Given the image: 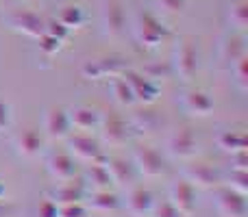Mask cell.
<instances>
[{
	"instance_id": "ac0fdd59",
	"label": "cell",
	"mask_w": 248,
	"mask_h": 217,
	"mask_svg": "<svg viewBox=\"0 0 248 217\" xmlns=\"http://www.w3.org/2000/svg\"><path fill=\"white\" fill-rule=\"evenodd\" d=\"M42 145H44V139L35 128H24L16 137V150L24 159H35L39 154V150H42Z\"/></svg>"
},
{
	"instance_id": "ba28073f",
	"label": "cell",
	"mask_w": 248,
	"mask_h": 217,
	"mask_svg": "<svg viewBox=\"0 0 248 217\" xmlns=\"http://www.w3.org/2000/svg\"><path fill=\"white\" fill-rule=\"evenodd\" d=\"M98 130H100V137H103L105 144L122 145L128 137V124L124 122V117H120L118 113H105V115H100Z\"/></svg>"
},
{
	"instance_id": "d6986e66",
	"label": "cell",
	"mask_w": 248,
	"mask_h": 217,
	"mask_svg": "<svg viewBox=\"0 0 248 217\" xmlns=\"http://www.w3.org/2000/svg\"><path fill=\"white\" fill-rule=\"evenodd\" d=\"M153 204H155V198L146 187H133L126 196V209L135 217L148 215L150 209H153Z\"/></svg>"
},
{
	"instance_id": "836d02e7",
	"label": "cell",
	"mask_w": 248,
	"mask_h": 217,
	"mask_svg": "<svg viewBox=\"0 0 248 217\" xmlns=\"http://www.w3.org/2000/svg\"><path fill=\"white\" fill-rule=\"evenodd\" d=\"M155 4L166 13H181L187 4V0H155Z\"/></svg>"
},
{
	"instance_id": "cb8c5ba5",
	"label": "cell",
	"mask_w": 248,
	"mask_h": 217,
	"mask_svg": "<svg viewBox=\"0 0 248 217\" xmlns=\"http://www.w3.org/2000/svg\"><path fill=\"white\" fill-rule=\"evenodd\" d=\"M216 144H218L220 150H224V152H244L248 141H246V135L242 130H222L218 135V139H216Z\"/></svg>"
},
{
	"instance_id": "484cf974",
	"label": "cell",
	"mask_w": 248,
	"mask_h": 217,
	"mask_svg": "<svg viewBox=\"0 0 248 217\" xmlns=\"http://www.w3.org/2000/svg\"><path fill=\"white\" fill-rule=\"evenodd\" d=\"M227 20H229V24H231L235 30L244 33L246 26H248V4L244 2V0H235V2L229 4Z\"/></svg>"
},
{
	"instance_id": "f546056e",
	"label": "cell",
	"mask_w": 248,
	"mask_h": 217,
	"mask_svg": "<svg viewBox=\"0 0 248 217\" xmlns=\"http://www.w3.org/2000/svg\"><path fill=\"white\" fill-rule=\"evenodd\" d=\"M233 74H235V83L240 87V91H248V57L244 55L242 59H237L231 65Z\"/></svg>"
},
{
	"instance_id": "60d3db41",
	"label": "cell",
	"mask_w": 248,
	"mask_h": 217,
	"mask_svg": "<svg viewBox=\"0 0 248 217\" xmlns=\"http://www.w3.org/2000/svg\"><path fill=\"white\" fill-rule=\"evenodd\" d=\"M0 22H2V17H0Z\"/></svg>"
},
{
	"instance_id": "44dd1931",
	"label": "cell",
	"mask_w": 248,
	"mask_h": 217,
	"mask_svg": "<svg viewBox=\"0 0 248 217\" xmlns=\"http://www.w3.org/2000/svg\"><path fill=\"white\" fill-rule=\"evenodd\" d=\"M105 167H107L109 176H111L113 185H124V183H131L133 174H135V165L131 161L122 157H109L105 159Z\"/></svg>"
},
{
	"instance_id": "4dcf8cb0",
	"label": "cell",
	"mask_w": 248,
	"mask_h": 217,
	"mask_svg": "<svg viewBox=\"0 0 248 217\" xmlns=\"http://www.w3.org/2000/svg\"><path fill=\"white\" fill-rule=\"evenodd\" d=\"M37 39H39V50H42L46 57H52L55 52H59V48H61V39L52 37V35H48V33L39 35Z\"/></svg>"
},
{
	"instance_id": "7c38bea8",
	"label": "cell",
	"mask_w": 248,
	"mask_h": 217,
	"mask_svg": "<svg viewBox=\"0 0 248 217\" xmlns=\"http://www.w3.org/2000/svg\"><path fill=\"white\" fill-rule=\"evenodd\" d=\"M216 206H218V213L222 217H246L248 215V202L244 193H237L233 189H222L218 191V200H216Z\"/></svg>"
},
{
	"instance_id": "d6a6232c",
	"label": "cell",
	"mask_w": 248,
	"mask_h": 217,
	"mask_svg": "<svg viewBox=\"0 0 248 217\" xmlns=\"http://www.w3.org/2000/svg\"><path fill=\"white\" fill-rule=\"evenodd\" d=\"M87 211L81 202H72V204H61L59 206V217H85Z\"/></svg>"
},
{
	"instance_id": "d590c367",
	"label": "cell",
	"mask_w": 248,
	"mask_h": 217,
	"mask_svg": "<svg viewBox=\"0 0 248 217\" xmlns=\"http://www.w3.org/2000/svg\"><path fill=\"white\" fill-rule=\"evenodd\" d=\"M37 215L39 217H59V204H55V202L48 198V200H44L42 204H39Z\"/></svg>"
},
{
	"instance_id": "2e32d148",
	"label": "cell",
	"mask_w": 248,
	"mask_h": 217,
	"mask_svg": "<svg viewBox=\"0 0 248 217\" xmlns=\"http://www.w3.org/2000/svg\"><path fill=\"white\" fill-rule=\"evenodd\" d=\"M68 117H70L72 128L83 130V132L94 130V128H98V124H100V113L94 107H85V104H78V107H74V109H68Z\"/></svg>"
},
{
	"instance_id": "e575fe53",
	"label": "cell",
	"mask_w": 248,
	"mask_h": 217,
	"mask_svg": "<svg viewBox=\"0 0 248 217\" xmlns=\"http://www.w3.org/2000/svg\"><path fill=\"white\" fill-rule=\"evenodd\" d=\"M46 33H48V35H52V37H57V39H61V42H63V39L68 37V33H70V30L65 29V26L61 24L59 20H52V22H46Z\"/></svg>"
},
{
	"instance_id": "8fae6325",
	"label": "cell",
	"mask_w": 248,
	"mask_h": 217,
	"mask_svg": "<svg viewBox=\"0 0 248 217\" xmlns=\"http://www.w3.org/2000/svg\"><path fill=\"white\" fill-rule=\"evenodd\" d=\"M100 20H103L105 33L109 37H118L124 33L126 26V15H124V7L120 0H105L103 11H100Z\"/></svg>"
},
{
	"instance_id": "74e56055",
	"label": "cell",
	"mask_w": 248,
	"mask_h": 217,
	"mask_svg": "<svg viewBox=\"0 0 248 217\" xmlns=\"http://www.w3.org/2000/svg\"><path fill=\"white\" fill-rule=\"evenodd\" d=\"M231 157H233V163H235V170H248V154H246V150H244V152L231 154Z\"/></svg>"
},
{
	"instance_id": "b9f144b4",
	"label": "cell",
	"mask_w": 248,
	"mask_h": 217,
	"mask_svg": "<svg viewBox=\"0 0 248 217\" xmlns=\"http://www.w3.org/2000/svg\"><path fill=\"white\" fill-rule=\"evenodd\" d=\"M85 217H87V215H85Z\"/></svg>"
},
{
	"instance_id": "5bb4252c",
	"label": "cell",
	"mask_w": 248,
	"mask_h": 217,
	"mask_svg": "<svg viewBox=\"0 0 248 217\" xmlns=\"http://www.w3.org/2000/svg\"><path fill=\"white\" fill-rule=\"evenodd\" d=\"M185 180L192 187H202V189H211L220 183V174L209 165V163L196 161L192 165L185 167Z\"/></svg>"
},
{
	"instance_id": "277c9868",
	"label": "cell",
	"mask_w": 248,
	"mask_h": 217,
	"mask_svg": "<svg viewBox=\"0 0 248 217\" xmlns=\"http://www.w3.org/2000/svg\"><path fill=\"white\" fill-rule=\"evenodd\" d=\"M133 165L137 167V172L148 178H159L166 174V161L163 157L150 145H137L133 150Z\"/></svg>"
},
{
	"instance_id": "ffe728a7",
	"label": "cell",
	"mask_w": 248,
	"mask_h": 217,
	"mask_svg": "<svg viewBox=\"0 0 248 217\" xmlns=\"http://www.w3.org/2000/svg\"><path fill=\"white\" fill-rule=\"evenodd\" d=\"M183 104L189 113L198 115V117H205L214 111V98L202 89H189L183 98Z\"/></svg>"
},
{
	"instance_id": "83f0119b",
	"label": "cell",
	"mask_w": 248,
	"mask_h": 217,
	"mask_svg": "<svg viewBox=\"0 0 248 217\" xmlns=\"http://www.w3.org/2000/svg\"><path fill=\"white\" fill-rule=\"evenodd\" d=\"M57 20H59L68 30H72V29L83 26V22H85V11H83L78 4H70V7L61 9V13H59Z\"/></svg>"
},
{
	"instance_id": "f35d334b",
	"label": "cell",
	"mask_w": 248,
	"mask_h": 217,
	"mask_svg": "<svg viewBox=\"0 0 248 217\" xmlns=\"http://www.w3.org/2000/svg\"><path fill=\"white\" fill-rule=\"evenodd\" d=\"M0 217H13V206L4 200H0Z\"/></svg>"
},
{
	"instance_id": "3957f363",
	"label": "cell",
	"mask_w": 248,
	"mask_h": 217,
	"mask_svg": "<svg viewBox=\"0 0 248 217\" xmlns=\"http://www.w3.org/2000/svg\"><path fill=\"white\" fill-rule=\"evenodd\" d=\"M174 72L189 83L198 72V52L192 39H181L174 48Z\"/></svg>"
},
{
	"instance_id": "1f68e13d",
	"label": "cell",
	"mask_w": 248,
	"mask_h": 217,
	"mask_svg": "<svg viewBox=\"0 0 248 217\" xmlns=\"http://www.w3.org/2000/svg\"><path fill=\"white\" fill-rule=\"evenodd\" d=\"M150 213L155 217H183L176 211V206L172 204L170 200H163V202H155L153 209H150Z\"/></svg>"
},
{
	"instance_id": "d4e9b609",
	"label": "cell",
	"mask_w": 248,
	"mask_h": 217,
	"mask_svg": "<svg viewBox=\"0 0 248 217\" xmlns=\"http://www.w3.org/2000/svg\"><path fill=\"white\" fill-rule=\"evenodd\" d=\"M90 206L96 211H103V213L116 211L120 206V198L113 191H109V189H98V191H94L90 196Z\"/></svg>"
},
{
	"instance_id": "8992f818",
	"label": "cell",
	"mask_w": 248,
	"mask_h": 217,
	"mask_svg": "<svg viewBox=\"0 0 248 217\" xmlns=\"http://www.w3.org/2000/svg\"><path fill=\"white\" fill-rule=\"evenodd\" d=\"M68 150L74 159L85 163H94L100 159V144L90 135V132H70L68 137Z\"/></svg>"
},
{
	"instance_id": "52a82bcc",
	"label": "cell",
	"mask_w": 248,
	"mask_h": 217,
	"mask_svg": "<svg viewBox=\"0 0 248 217\" xmlns=\"http://www.w3.org/2000/svg\"><path fill=\"white\" fill-rule=\"evenodd\" d=\"M44 132L48 139L61 141L72 132V124L68 117V109L63 107H50L44 115Z\"/></svg>"
},
{
	"instance_id": "7402d4cb",
	"label": "cell",
	"mask_w": 248,
	"mask_h": 217,
	"mask_svg": "<svg viewBox=\"0 0 248 217\" xmlns=\"http://www.w3.org/2000/svg\"><path fill=\"white\" fill-rule=\"evenodd\" d=\"M244 55H246V43H244L242 35H229V37L222 39V43H220V59H222L224 63L233 65Z\"/></svg>"
},
{
	"instance_id": "4fadbf2b",
	"label": "cell",
	"mask_w": 248,
	"mask_h": 217,
	"mask_svg": "<svg viewBox=\"0 0 248 217\" xmlns=\"http://www.w3.org/2000/svg\"><path fill=\"white\" fill-rule=\"evenodd\" d=\"M168 200L176 206V211L183 217L192 215L194 209H196V191H194V187L185 178L170 185V198Z\"/></svg>"
},
{
	"instance_id": "7a4b0ae2",
	"label": "cell",
	"mask_w": 248,
	"mask_h": 217,
	"mask_svg": "<svg viewBox=\"0 0 248 217\" xmlns=\"http://www.w3.org/2000/svg\"><path fill=\"white\" fill-rule=\"evenodd\" d=\"M122 76L128 81L133 89V96H135V102H144V104H153L159 100L161 96V87L155 78L146 76L140 70H124Z\"/></svg>"
},
{
	"instance_id": "9c48e42d",
	"label": "cell",
	"mask_w": 248,
	"mask_h": 217,
	"mask_svg": "<svg viewBox=\"0 0 248 217\" xmlns=\"http://www.w3.org/2000/svg\"><path fill=\"white\" fill-rule=\"evenodd\" d=\"M46 167H48V174L55 180H59V183H63V180H74L78 176L77 159L70 152H63V150L52 152L46 161Z\"/></svg>"
},
{
	"instance_id": "9a60e30c",
	"label": "cell",
	"mask_w": 248,
	"mask_h": 217,
	"mask_svg": "<svg viewBox=\"0 0 248 217\" xmlns=\"http://www.w3.org/2000/svg\"><path fill=\"white\" fill-rule=\"evenodd\" d=\"M9 24H11L17 33H24L35 39L46 33V22L33 11H16L11 15V20H9Z\"/></svg>"
},
{
	"instance_id": "603a6c76",
	"label": "cell",
	"mask_w": 248,
	"mask_h": 217,
	"mask_svg": "<svg viewBox=\"0 0 248 217\" xmlns=\"http://www.w3.org/2000/svg\"><path fill=\"white\" fill-rule=\"evenodd\" d=\"M83 180H85V185H90L94 191H98V189H111V185H113L105 163H96V161L85 170Z\"/></svg>"
},
{
	"instance_id": "f1b7e54d",
	"label": "cell",
	"mask_w": 248,
	"mask_h": 217,
	"mask_svg": "<svg viewBox=\"0 0 248 217\" xmlns=\"http://www.w3.org/2000/svg\"><path fill=\"white\" fill-rule=\"evenodd\" d=\"M227 187L237 193H248V170H233L227 176Z\"/></svg>"
},
{
	"instance_id": "ab89813d",
	"label": "cell",
	"mask_w": 248,
	"mask_h": 217,
	"mask_svg": "<svg viewBox=\"0 0 248 217\" xmlns=\"http://www.w3.org/2000/svg\"><path fill=\"white\" fill-rule=\"evenodd\" d=\"M4 193H7V187H4V183L0 180V200H4Z\"/></svg>"
},
{
	"instance_id": "6da1fadb",
	"label": "cell",
	"mask_w": 248,
	"mask_h": 217,
	"mask_svg": "<svg viewBox=\"0 0 248 217\" xmlns=\"http://www.w3.org/2000/svg\"><path fill=\"white\" fill-rule=\"evenodd\" d=\"M135 37L140 39L144 46L148 48H157L163 39L168 37V30L161 22L157 20V15H153L150 11H141L135 17Z\"/></svg>"
},
{
	"instance_id": "8d00e7d4",
	"label": "cell",
	"mask_w": 248,
	"mask_h": 217,
	"mask_svg": "<svg viewBox=\"0 0 248 217\" xmlns=\"http://www.w3.org/2000/svg\"><path fill=\"white\" fill-rule=\"evenodd\" d=\"M9 126H11V107L0 100V132L9 130Z\"/></svg>"
},
{
	"instance_id": "e0dca14e",
	"label": "cell",
	"mask_w": 248,
	"mask_h": 217,
	"mask_svg": "<svg viewBox=\"0 0 248 217\" xmlns=\"http://www.w3.org/2000/svg\"><path fill=\"white\" fill-rule=\"evenodd\" d=\"M85 196V185L83 183H74V180H63L61 185H57L50 191V200L55 204H72V202H81Z\"/></svg>"
},
{
	"instance_id": "30bf717a",
	"label": "cell",
	"mask_w": 248,
	"mask_h": 217,
	"mask_svg": "<svg viewBox=\"0 0 248 217\" xmlns=\"http://www.w3.org/2000/svg\"><path fill=\"white\" fill-rule=\"evenodd\" d=\"M168 150L176 159H183V161H189V159L196 157L198 139L192 128H179V130L172 132L170 139H168Z\"/></svg>"
},
{
	"instance_id": "4316f807",
	"label": "cell",
	"mask_w": 248,
	"mask_h": 217,
	"mask_svg": "<svg viewBox=\"0 0 248 217\" xmlns=\"http://www.w3.org/2000/svg\"><path fill=\"white\" fill-rule=\"evenodd\" d=\"M111 96L120 107H131V104L135 102V96H133L131 85H128V81L122 76V74L111 78Z\"/></svg>"
},
{
	"instance_id": "5b68a950",
	"label": "cell",
	"mask_w": 248,
	"mask_h": 217,
	"mask_svg": "<svg viewBox=\"0 0 248 217\" xmlns=\"http://www.w3.org/2000/svg\"><path fill=\"white\" fill-rule=\"evenodd\" d=\"M124 72V63L120 57H100V59H90L83 65L81 74L87 81H100V78H113Z\"/></svg>"
}]
</instances>
